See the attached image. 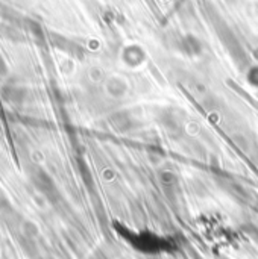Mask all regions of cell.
<instances>
[{"label": "cell", "mask_w": 258, "mask_h": 259, "mask_svg": "<svg viewBox=\"0 0 258 259\" xmlns=\"http://www.w3.org/2000/svg\"><path fill=\"white\" fill-rule=\"evenodd\" d=\"M120 235L131 244V247H134L135 250L146 253V255L169 253L176 247L172 238L161 237V235H157L149 231L134 232V231L123 228V229H120Z\"/></svg>", "instance_id": "1"}, {"label": "cell", "mask_w": 258, "mask_h": 259, "mask_svg": "<svg viewBox=\"0 0 258 259\" xmlns=\"http://www.w3.org/2000/svg\"><path fill=\"white\" fill-rule=\"evenodd\" d=\"M36 259H53V258H36Z\"/></svg>", "instance_id": "6"}, {"label": "cell", "mask_w": 258, "mask_h": 259, "mask_svg": "<svg viewBox=\"0 0 258 259\" xmlns=\"http://www.w3.org/2000/svg\"><path fill=\"white\" fill-rule=\"evenodd\" d=\"M24 94H21L20 88H8V100L9 102H15L20 103L23 100Z\"/></svg>", "instance_id": "4"}, {"label": "cell", "mask_w": 258, "mask_h": 259, "mask_svg": "<svg viewBox=\"0 0 258 259\" xmlns=\"http://www.w3.org/2000/svg\"><path fill=\"white\" fill-rule=\"evenodd\" d=\"M32 179H33V185L36 187V190L40 193H43L49 200H55V196L58 194V190H56L52 178L46 171H43V170L36 171Z\"/></svg>", "instance_id": "2"}, {"label": "cell", "mask_w": 258, "mask_h": 259, "mask_svg": "<svg viewBox=\"0 0 258 259\" xmlns=\"http://www.w3.org/2000/svg\"><path fill=\"white\" fill-rule=\"evenodd\" d=\"M246 77H248V83H249V85L257 87L258 88V65H254V67L249 68Z\"/></svg>", "instance_id": "5"}, {"label": "cell", "mask_w": 258, "mask_h": 259, "mask_svg": "<svg viewBox=\"0 0 258 259\" xmlns=\"http://www.w3.org/2000/svg\"><path fill=\"white\" fill-rule=\"evenodd\" d=\"M21 234H23V237H26V238L35 240V238L38 237V226H36L35 223L26 220V222H23V225H21Z\"/></svg>", "instance_id": "3"}]
</instances>
